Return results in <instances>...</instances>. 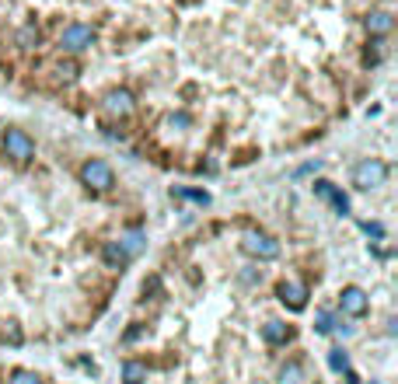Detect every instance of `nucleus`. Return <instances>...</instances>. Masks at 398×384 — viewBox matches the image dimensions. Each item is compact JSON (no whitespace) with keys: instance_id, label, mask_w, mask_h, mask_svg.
Listing matches in <instances>:
<instances>
[{"instance_id":"obj_19","label":"nucleus","mask_w":398,"mask_h":384,"mask_svg":"<svg viewBox=\"0 0 398 384\" xmlns=\"http://www.w3.org/2000/svg\"><path fill=\"white\" fill-rule=\"evenodd\" d=\"M56 74H60L63 81H74V77H77V67H74V63H60V70H56Z\"/></svg>"},{"instance_id":"obj_15","label":"nucleus","mask_w":398,"mask_h":384,"mask_svg":"<svg viewBox=\"0 0 398 384\" xmlns=\"http://www.w3.org/2000/svg\"><path fill=\"white\" fill-rule=\"evenodd\" d=\"M314 328H318L321 335H328V332L335 328V318H332L328 311H318V314H314Z\"/></svg>"},{"instance_id":"obj_20","label":"nucleus","mask_w":398,"mask_h":384,"mask_svg":"<svg viewBox=\"0 0 398 384\" xmlns=\"http://www.w3.org/2000/svg\"><path fill=\"white\" fill-rule=\"evenodd\" d=\"M364 231L374 234V238H385V227H381V224H364Z\"/></svg>"},{"instance_id":"obj_12","label":"nucleus","mask_w":398,"mask_h":384,"mask_svg":"<svg viewBox=\"0 0 398 384\" xmlns=\"http://www.w3.org/2000/svg\"><path fill=\"white\" fill-rule=\"evenodd\" d=\"M119 248L126 252V259H136V255L143 252V234H140V231H126V234L119 238Z\"/></svg>"},{"instance_id":"obj_18","label":"nucleus","mask_w":398,"mask_h":384,"mask_svg":"<svg viewBox=\"0 0 398 384\" xmlns=\"http://www.w3.org/2000/svg\"><path fill=\"white\" fill-rule=\"evenodd\" d=\"M172 196H182V199H193V203H210V196L206 192H196V189H172Z\"/></svg>"},{"instance_id":"obj_10","label":"nucleus","mask_w":398,"mask_h":384,"mask_svg":"<svg viewBox=\"0 0 398 384\" xmlns=\"http://www.w3.org/2000/svg\"><path fill=\"white\" fill-rule=\"evenodd\" d=\"M290 335H294V328L283 325V321H266V325H262V339H266L269 346H280V343H287Z\"/></svg>"},{"instance_id":"obj_11","label":"nucleus","mask_w":398,"mask_h":384,"mask_svg":"<svg viewBox=\"0 0 398 384\" xmlns=\"http://www.w3.org/2000/svg\"><path fill=\"white\" fill-rule=\"evenodd\" d=\"M392 28H395V21H392L388 11H374V14H367V32H371V35L381 39V35H388Z\"/></svg>"},{"instance_id":"obj_5","label":"nucleus","mask_w":398,"mask_h":384,"mask_svg":"<svg viewBox=\"0 0 398 384\" xmlns=\"http://www.w3.org/2000/svg\"><path fill=\"white\" fill-rule=\"evenodd\" d=\"M91 42H95V28H91V25H81V21L67 25L63 35H60V46H63L67 53H84Z\"/></svg>"},{"instance_id":"obj_17","label":"nucleus","mask_w":398,"mask_h":384,"mask_svg":"<svg viewBox=\"0 0 398 384\" xmlns=\"http://www.w3.org/2000/svg\"><path fill=\"white\" fill-rule=\"evenodd\" d=\"M7 384H42V378H39V374H32V371H14Z\"/></svg>"},{"instance_id":"obj_1","label":"nucleus","mask_w":398,"mask_h":384,"mask_svg":"<svg viewBox=\"0 0 398 384\" xmlns=\"http://www.w3.org/2000/svg\"><path fill=\"white\" fill-rule=\"evenodd\" d=\"M388 182V165L381 161V158H367V161H360L357 168H353V186L357 189H381Z\"/></svg>"},{"instance_id":"obj_7","label":"nucleus","mask_w":398,"mask_h":384,"mask_svg":"<svg viewBox=\"0 0 398 384\" xmlns=\"http://www.w3.org/2000/svg\"><path fill=\"white\" fill-rule=\"evenodd\" d=\"M105 112L115 115V119H129V115H133V95H129L126 88H112V91L105 95Z\"/></svg>"},{"instance_id":"obj_6","label":"nucleus","mask_w":398,"mask_h":384,"mask_svg":"<svg viewBox=\"0 0 398 384\" xmlns=\"http://www.w3.org/2000/svg\"><path fill=\"white\" fill-rule=\"evenodd\" d=\"M339 307H342V314L360 318V314H367L371 300H367V293H364L360 287H342V293H339Z\"/></svg>"},{"instance_id":"obj_14","label":"nucleus","mask_w":398,"mask_h":384,"mask_svg":"<svg viewBox=\"0 0 398 384\" xmlns=\"http://www.w3.org/2000/svg\"><path fill=\"white\" fill-rule=\"evenodd\" d=\"M101 259H105L112 269H119V266H126V262H129V259H126V252L119 248V241H108V245L101 248Z\"/></svg>"},{"instance_id":"obj_21","label":"nucleus","mask_w":398,"mask_h":384,"mask_svg":"<svg viewBox=\"0 0 398 384\" xmlns=\"http://www.w3.org/2000/svg\"><path fill=\"white\" fill-rule=\"evenodd\" d=\"M168 126H189V115H172Z\"/></svg>"},{"instance_id":"obj_4","label":"nucleus","mask_w":398,"mask_h":384,"mask_svg":"<svg viewBox=\"0 0 398 384\" xmlns=\"http://www.w3.org/2000/svg\"><path fill=\"white\" fill-rule=\"evenodd\" d=\"M81 182L95 192H108L115 186V172H112L108 161H98V158H95V161H88V165L81 168Z\"/></svg>"},{"instance_id":"obj_2","label":"nucleus","mask_w":398,"mask_h":384,"mask_svg":"<svg viewBox=\"0 0 398 384\" xmlns=\"http://www.w3.org/2000/svg\"><path fill=\"white\" fill-rule=\"evenodd\" d=\"M4 154L11 158V161H18V165H25V161H32L35 158V143H32V136L25 133V129H7L4 133Z\"/></svg>"},{"instance_id":"obj_3","label":"nucleus","mask_w":398,"mask_h":384,"mask_svg":"<svg viewBox=\"0 0 398 384\" xmlns=\"http://www.w3.org/2000/svg\"><path fill=\"white\" fill-rule=\"evenodd\" d=\"M241 252L245 255H252V259H276L280 255V241H273L269 234H262V231H248V234H241Z\"/></svg>"},{"instance_id":"obj_9","label":"nucleus","mask_w":398,"mask_h":384,"mask_svg":"<svg viewBox=\"0 0 398 384\" xmlns=\"http://www.w3.org/2000/svg\"><path fill=\"white\" fill-rule=\"evenodd\" d=\"M314 196H318V199H325V203H332L339 213H349V199L335 189L332 182H314Z\"/></svg>"},{"instance_id":"obj_16","label":"nucleus","mask_w":398,"mask_h":384,"mask_svg":"<svg viewBox=\"0 0 398 384\" xmlns=\"http://www.w3.org/2000/svg\"><path fill=\"white\" fill-rule=\"evenodd\" d=\"M328 367H332V371H349V357H346L342 350H332V353H328Z\"/></svg>"},{"instance_id":"obj_13","label":"nucleus","mask_w":398,"mask_h":384,"mask_svg":"<svg viewBox=\"0 0 398 384\" xmlns=\"http://www.w3.org/2000/svg\"><path fill=\"white\" fill-rule=\"evenodd\" d=\"M143 381H147V364H140V360L122 364V384H143Z\"/></svg>"},{"instance_id":"obj_8","label":"nucleus","mask_w":398,"mask_h":384,"mask_svg":"<svg viewBox=\"0 0 398 384\" xmlns=\"http://www.w3.org/2000/svg\"><path fill=\"white\" fill-rule=\"evenodd\" d=\"M276 293H280V300H283V304H287L290 311H304V307H307V290L300 287V283H290V280H283Z\"/></svg>"}]
</instances>
